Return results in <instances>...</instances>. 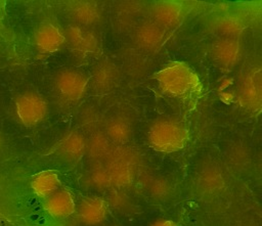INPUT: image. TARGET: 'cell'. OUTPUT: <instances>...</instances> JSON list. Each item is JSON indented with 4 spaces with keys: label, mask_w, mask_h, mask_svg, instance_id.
Here are the masks:
<instances>
[{
    "label": "cell",
    "mask_w": 262,
    "mask_h": 226,
    "mask_svg": "<svg viewBox=\"0 0 262 226\" xmlns=\"http://www.w3.org/2000/svg\"><path fill=\"white\" fill-rule=\"evenodd\" d=\"M105 135L112 142L123 144L131 137L130 124L123 118H114L106 123Z\"/></svg>",
    "instance_id": "cell-19"
},
{
    "label": "cell",
    "mask_w": 262,
    "mask_h": 226,
    "mask_svg": "<svg viewBox=\"0 0 262 226\" xmlns=\"http://www.w3.org/2000/svg\"><path fill=\"white\" fill-rule=\"evenodd\" d=\"M92 78L94 87L97 90L105 91L116 85L119 79V74L117 67L113 63L103 61L96 65L93 71Z\"/></svg>",
    "instance_id": "cell-17"
},
{
    "label": "cell",
    "mask_w": 262,
    "mask_h": 226,
    "mask_svg": "<svg viewBox=\"0 0 262 226\" xmlns=\"http://www.w3.org/2000/svg\"><path fill=\"white\" fill-rule=\"evenodd\" d=\"M45 212L54 219L69 218L76 212V202L72 192L66 188H59L43 204Z\"/></svg>",
    "instance_id": "cell-8"
},
{
    "label": "cell",
    "mask_w": 262,
    "mask_h": 226,
    "mask_svg": "<svg viewBox=\"0 0 262 226\" xmlns=\"http://www.w3.org/2000/svg\"><path fill=\"white\" fill-rule=\"evenodd\" d=\"M81 122L82 124L85 126L84 128L86 129H90V128H95L94 125L98 123L99 121V117L98 114L95 112V110L92 109H87V111L83 112V115H81Z\"/></svg>",
    "instance_id": "cell-22"
},
{
    "label": "cell",
    "mask_w": 262,
    "mask_h": 226,
    "mask_svg": "<svg viewBox=\"0 0 262 226\" xmlns=\"http://www.w3.org/2000/svg\"><path fill=\"white\" fill-rule=\"evenodd\" d=\"M219 96H220V99L225 103L231 102L232 99L234 98V94L231 91H228V90L227 91H220Z\"/></svg>",
    "instance_id": "cell-23"
},
{
    "label": "cell",
    "mask_w": 262,
    "mask_h": 226,
    "mask_svg": "<svg viewBox=\"0 0 262 226\" xmlns=\"http://www.w3.org/2000/svg\"><path fill=\"white\" fill-rule=\"evenodd\" d=\"M31 187L36 195L47 198L60 187V178L57 172L53 170H45L34 176Z\"/></svg>",
    "instance_id": "cell-15"
},
{
    "label": "cell",
    "mask_w": 262,
    "mask_h": 226,
    "mask_svg": "<svg viewBox=\"0 0 262 226\" xmlns=\"http://www.w3.org/2000/svg\"><path fill=\"white\" fill-rule=\"evenodd\" d=\"M238 99L245 107L255 109L260 106L261 79L259 71L245 76L239 85Z\"/></svg>",
    "instance_id": "cell-12"
},
{
    "label": "cell",
    "mask_w": 262,
    "mask_h": 226,
    "mask_svg": "<svg viewBox=\"0 0 262 226\" xmlns=\"http://www.w3.org/2000/svg\"><path fill=\"white\" fill-rule=\"evenodd\" d=\"M147 141L156 151L163 153L176 152L186 145L188 131L177 121L158 120L147 132Z\"/></svg>",
    "instance_id": "cell-2"
},
{
    "label": "cell",
    "mask_w": 262,
    "mask_h": 226,
    "mask_svg": "<svg viewBox=\"0 0 262 226\" xmlns=\"http://www.w3.org/2000/svg\"><path fill=\"white\" fill-rule=\"evenodd\" d=\"M105 168L112 184L118 186L129 185L135 173L134 153L126 147H113L105 160Z\"/></svg>",
    "instance_id": "cell-3"
},
{
    "label": "cell",
    "mask_w": 262,
    "mask_h": 226,
    "mask_svg": "<svg viewBox=\"0 0 262 226\" xmlns=\"http://www.w3.org/2000/svg\"><path fill=\"white\" fill-rule=\"evenodd\" d=\"M107 216V204L99 196H88L81 200L78 207V218L86 226L102 223Z\"/></svg>",
    "instance_id": "cell-9"
},
{
    "label": "cell",
    "mask_w": 262,
    "mask_h": 226,
    "mask_svg": "<svg viewBox=\"0 0 262 226\" xmlns=\"http://www.w3.org/2000/svg\"><path fill=\"white\" fill-rule=\"evenodd\" d=\"M47 102L43 96L36 92H25L14 102V111L19 123L26 127L40 124L46 117Z\"/></svg>",
    "instance_id": "cell-4"
},
{
    "label": "cell",
    "mask_w": 262,
    "mask_h": 226,
    "mask_svg": "<svg viewBox=\"0 0 262 226\" xmlns=\"http://www.w3.org/2000/svg\"><path fill=\"white\" fill-rule=\"evenodd\" d=\"M34 42L39 52L51 54L58 51L64 45V32L55 24L44 22L37 28Z\"/></svg>",
    "instance_id": "cell-7"
},
{
    "label": "cell",
    "mask_w": 262,
    "mask_h": 226,
    "mask_svg": "<svg viewBox=\"0 0 262 226\" xmlns=\"http://www.w3.org/2000/svg\"><path fill=\"white\" fill-rule=\"evenodd\" d=\"M154 21L165 28L176 27L183 18L182 5L176 1H161L154 5L152 10Z\"/></svg>",
    "instance_id": "cell-11"
},
{
    "label": "cell",
    "mask_w": 262,
    "mask_h": 226,
    "mask_svg": "<svg viewBox=\"0 0 262 226\" xmlns=\"http://www.w3.org/2000/svg\"><path fill=\"white\" fill-rule=\"evenodd\" d=\"M112 141L105 135V133L95 132L93 133L89 140L86 141V152L89 157L95 162H100L106 160L108 154L113 149Z\"/></svg>",
    "instance_id": "cell-18"
},
{
    "label": "cell",
    "mask_w": 262,
    "mask_h": 226,
    "mask_svg": "<svg viewBox=\"0 0 262 226\" xmlns=\"http://www.w3.org/2000/svg\"><path fill=\"white\" fill-rule=\"evenodd\" d=\"M164 39L165 30L155 21L143 22L135 32L136 43L146 50L157 49L163 44Z\"/></svg>",
    "instance_id": "cell-14"
},
{
    "label": "cell",
    "mask_w": 262,
    "mask_h": 226,
    "mask_svg": "<svg viewBox=\"0 0 262 226\" xmlns=\"http://www.w3.org/2000/svg\"><path fill=\"white\" fill-rule=\"evenodd\" d=\"M211 53L216 62L221 66L230 69L241 57V44L236 38L221 37L212 44Z\"/></svg>",
    "instance_id": "cell-10"
},
{
    "label": "cell",
    "mask_w": 262,
    "mask_h": 226,
    "mask_svg": "<svg viewBox=\"0 0 262 226\" xmlns=\"http://www.w3.org/2000/svg\"><path fill=\"white\" fill-rule=\"evenodd\" d=\"M64 36L66 42L76 55L85 57L98 50V38L88 27L71 25L66 29Z\"/></svg>",
    "instance_id": "cell-6"
},
{
    "label": "cell",
    "mask_w": 262,
    "mask_h": 226,
    "mask_svg": "<svg viewBox=\"0 0 262 226\" xmlns=\"http://www.w3.org/2000/svg\"><path fill=\"white\" fill-rule=\"evenodd\" d=\"M156 79L162 92L172 97H190L202 89L199 76L183 61L168 62L156 74Z\"/></svg>",
    "instance_id": "cell-1"
},
{
    "label": "cell",
    "mask_w": 262,
    "mask_h": 226,
    "mask_svg": "<svg viewBox=\"0 0 262 226\" xmlns=\"http://www.w3.org/2000/svg\"><path fill=\"white\" fill-rule=\"evenodd\" d=\"M70 14L77 21V25L88 27L97 22L101 13L95 3L83 1L75 3L70 9Z\"/></svg>",
    "instance_id": "cell-16"
},
{
    "label": "cell",
    "mask_w": 262,
    "mask_h": 226,
    "mask_svg": "<svg viewBox=\"0 0 262 226\" xmlns=\"http://www.w3.org/2000/svg\"><path fill=\"white\" fill-rule=\"evenodd\" d=\"M150 226H177V225L173 221L160 219V220H157L154 223H151Z\"/></svg>",
    "instance_id": "cell-24"
},
{
    "label": "cell",
    "mask_w": 262,
    "mask_h": 226,
    "mask_svg": "<svg viewBox=\"0 0 262 226\" xmlns=\"http://www.w3.org/2000/svg\"><path fill=\"white\" fill-rule=\"evenodd\" d=\"M57 150L64 161L77 162L86 152V140L81 133L71 131L60 139Z\"/></svg>",
    "instance_id": "cell-13"
},
{
    "label": "cell",
    "mask_w": 262,
    "mask_h": 226,
    "mask_svg": "<svg viewBox=\"0 0 262 226\" xmlns=\"http://www.w3.org/2000/svg\"><path fill=\"white\" fill-rule=\"evenodd\" d=\"M216 30L223 37L236 38L244 31V22L235 15H225L217 20Z\"/></svg>",
    "instance_id": "cell-20"
},
{
    "label": "cell",
    "mask_w": 262,
    "mask_h": 226,
    "mask_svg": "<svg viewBox=\"0 0 262 226\" xmlns=\"http://www.w3.org/2000/svg\"><path fill=\"white\" fill-rule=\"evenodd\" d=\"M89 182L96 188H105L112 184L106 168L100 162H95L93 167L90 169Z\"/></svg>",
    "instance_id": "cell-21"
},
{
    "label": "cell",
    "mask_w": 262,
    "mask_h": 226,
    "mask_svg": "<svg viewBox=\"0 0 262 226\" xmlns=\"http://www.w3.org/2000/svg\"><path fill=\"white\" fill-rule=\"evenodd\" d=\"M89 84L88 77L79 70L66 69L57 73L54 86L58 94L69 101H78L86 93Z\"/></svg>",
    "instance_id": "cell-5"
}]
</instances>
